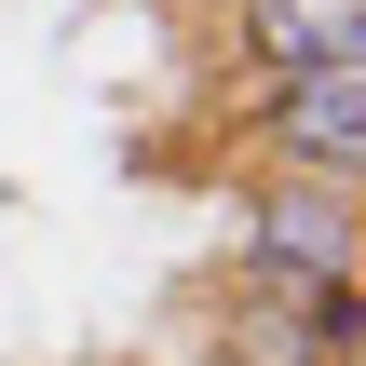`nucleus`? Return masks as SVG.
I'll list each match as a JSON object with an SVG mask.
<instances>
[{
	"instance_id": "obj_2",
	"label": "nucleus",
	"mask_w": 366,
	"mask_h": 366,
	"mask_svg": "<svg viewBox=\"0 0 366 366\" xmlns=\"http://www.w3.org/2000/svg\"><path fill=\"white\" fill-rule=\"evenodd\" d=\"M258 136H272V149H285L312 190H366V54L312 68V81H272Z\"/></svg>"
},
{
	"instance_id": "obj_3",
	"label": "nucleus",
	"mask_w": 366,
	"mask_h": 366,
	"mask_svg": "<svg viewBox=\"0 0 366 366\" xmlns=\"http://www.w3.org/2000/svg\"><path fill=\"white\" fill-rule=\"evenodd\" d=\"M231 41L272 81H312V68L366 54V0H231Z\"/></svg>"
},
{
	"instance_id": "obj_1",
	"label": "nucleus",
	"mask_w": 366,
	"mask_h": 366,
	"mask_svg": "<svg viewBox=\"0 0 366 366\" xmlns=\"http://www.w3.org/2000/svg\"><path fill=\"white\" fill-rule=\"evenodd\" d=\"M353 258H366V217H353V190L272 177V190L244 204V272H258L272 299H299V285H340Z\"/></svg>"
}]
</instances>
